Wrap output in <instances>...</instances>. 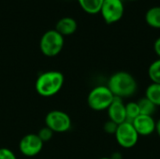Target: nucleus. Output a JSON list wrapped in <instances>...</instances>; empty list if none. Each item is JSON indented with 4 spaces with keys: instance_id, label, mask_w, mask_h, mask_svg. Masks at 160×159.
<instances>
[{
    "instance_id": "1",
    "label": "nucleus",
    "mask_w": 160,
    "mask_h": 159,
    "mask_svg": "<svg viewBox=\"0 0 160 159\" xmlns=\"http://www.w3.org/2000/svg\"><path fill=\"white\" fill-rule=\"evenodd\" d=\"M108 88L112 95L120 98L133 97L138 90V82L134 76L127 71H117L108 80Z\"/></svg>"
},
{
    "instance_id": "2",
    "label": "nucleus",
    "mask_w": 160,
    "mask_h": 159,
    "mask_svg": "<svg viewBox=\"0 0 160 159\" xmlns=\"http://www.w3.org/2000/svg\"><path fill=\"white\" fill-rule=\"evenodd\" d=\"M65 78L62 72L49 70L39 74L35 83L37 93L44 97H50L59 93L64 85Z\"/></svg>"
},
{
    "instance_id": "3",
    "label": "nucleus",
    "mask_w": 160,
    "mask_h": 159,
    "mask_svg": "<svg viewBox=\"0 0 160 159\" xmlns=\"http://www.w3.org/2000/svg\"><path fill=\"white\" fill-rule=\"evenodd\" d=\"M64 43V37L55 29H52L42 35L39 41V49L45 56L54 57L63 50Z\"/></svg>"
},
{
    "instance_id": "4",
    "label": "nucleus",
    "mask_w": 160,
    "mask_h": 159,
    "mask_svg": "<svg viewBox=\"0 0 160 159\" xmlns=\"http://www.w3.org/2000/svg\"><path fill=\"white\" fill-rule=\"evenodd\" d=\"M114 99V96L107 85H98L94 87L87 97L88 106L96 111L101 112L107 110Z\"/></svg>"
},
{
    "instance_id": "5",
    "label": "nucleus",
    "mask_w": 160,
    "mask_h": 159,
    "mask_svg": "<svg viewBox=\"0 0 160 159\" xmlns=\"http://www.w3.org/2000/svg\"><path fill=\"white\" fill-rule=\"evenodd\" d=\"M114 136L118 145L124 149L133 148L138 143L140 138L132 123L129 122H124L118 125Z\"/></svg>"
},
{
    "instance_id": "6",
    "label": "nucleus",
    "mask_w": 160,
    "mask_h": 159,
    "mask_svg": "<svg viewBox=\"0 0 160 159\" xmlns=\"http://www.w3.org/2000/svg\"><path fill=\"white\" fill-rule=\"evenodd\" d=\"M45 125L53 133H64L71 128V119L65 112L54 110L47 113Z\"/></svg>"
},
{
    "instance_id": "7",
    "label": "nucleus",
    "mask_w": 160,
    "mask_h": 159,
    "mask_svg": "<svg viewBox=\"0 0 160 159\" xmlns=\"http://www.w3.org/2000/svg\"><path fill=\"white\" fill-rule=\"evenodd\" d=\"M125 5L123 0H104L100 13L107 23L118 22L124 15Z\"/></svg>"
},
{
    "instance_id": "8",
    "label": "nucleus",
    "mask_w": 160,
    "mask_h": 159,
    "mask_svg": "<svg viewBox=\"0 0 160 159\" xmlns=\"http://www.w3.org/2000/svg\"><path fill=\"white\" fill-rule=\"evenodd\" d=\"M43 144V142L38 138V134L30 133L21 139L19 142V151L24 157H33L41 152Z\"/></svg>"
},
{
    "instance_id": "9",
    "label": "nucleus",
    "mask_w": 160,
    "mask_h": 159,
    "mask_svg": "<svg viewBox=\"0 0 160 159\" xmlns=\"http://www.w3.org/2000/svg\"><path fill=\"white\" fill-rule=\"evenodd\" d=\"M156 122L153 116L140 114L132 122V125L139 136L147 137L156 132Z\"/></svg>"
},
{
    "instance_id": "10",
    "label": "nucleus",
    "mask_w": 160,
    "mask_h": 159,
    "mask_svg": "<svg viewBox=\"0 0 160 159\" xmlns=\"http://www.w3.org/2000/svg\"><path fill=\"white\" fill-rule=\"evenodd\" d=\"M109 120L114 122L117 125H120L124 122H127L126 115V104L123 98L114 97L113 101L107 109Z\"/></svg>"
},
{
    "instance_id": "11",
    "label": "nucleus",
    "mask_w": 160,
    "mask_h": 159,
    "mask_svg": "<svg viewBox=\"0 0 160 159\" xmlns=\"http://www.w3.org/2000/svg\"><path fill=\"white\" fill-rule=\"evenodd\" d=\"M77 28L78 23L76 20L72 17H63L56 22L55 25V30L63 37L74 34Z\"/></svg>"
},
{
    "instance_id": "12",
    "label": "nucleus",
    "mask_w": 160,
    "mask_h": 159,
    "mask_svg": "<svg viewBox=\"0 0 160 159\" xmlns=\"http://www.w3.org/2000/svg\"><path fill=\"white\" fill-rule=\"evenodd\" d=\"M80 7L88 14H97L100 12L104 0H77Z\"/></svg>"
},
{
    "instance_id": "13",
    "label": "nucleus",
    "mask_w": 160,
    "mask_h": 159,
    "mask_svg": "<svg viewBox=\"0 0 160 159\" xmlns=\"http://www.w3.org/2000/svg\"><path fill=\"white\" fill-rule=\"evenodd\" d=\"M145 21L150 26L160 28V6L151 7L146 10Z\"/></svg>"
},
{
    "instance_id": "14",
    "label": "nucleus",
    "mask_w": 160,
    "mask_h": 159,
    "mask_svg": "<svg viewBox=\"0 0 160 159\" xmlns=\"http://www.w3.org/2000/svg\"><path fill=\"white\" fill-rule=\"evenodd\" d=\"M145 97L157 107H160V84L152 82L145 90Z\"/></svg>"
},
{
    "instance_id": "15",
    "label": "nucleus",
    "mask_w": 160,
    "mask_h": 159,
    "mask_svg": "<svg viewBox=\"0 0 160 159\" xmlns=\"http://www.w3.org/2000/svg\"><path fill=\"white\" fill-rule=\"evenodd\" d=\"M138 106H139V109H140V113L142 114V115H150V116H153L154 113L156 112V110H157V106L152 103L148 98H146L145 97H142L140 98L138 101Z\"/></svg>"
},
{
    "instance_id": "16",
    "label": "nucleus",
    "mask_w": 160,
    "mask_h": 159,
    "mask_svg": "<svg viewBox=\"0 0 160 159\" xmlns=\"http://www.w3.org/2000/svg\"><path fill=\"white\" fill-rule=\"evenodd\" d=\"M148 76L152 82L160 84V58L151 63L148 67Z\"/></svg>"
},
{
    "instance_id": "17",
    "label": "nucleus",
    "mask_w": 160,
    "mask_h": 159,
    "mask_svg": "<svg viewBox=\"0 0 160 159\" xmlns=\"http://www.w3.org/2000/svg\"><path fill=\"white\" fill-rule=\"evenodd\" d=\"M140 109L138 103L135 101H130L126 104V115H127V122L132 123L139 115H140Z\"/></svg>"
},
{
    "instance_id": "18",
    "label": "nucleus",
    "mask_w": 160,
    "mask_h": 159,
    "mask_svg": "<svg viewBox=\"0 0 160 159\" xmlns=\"http://www.w3.org/2000/svg\"><path fill=\"white\" fill-rule=\"evenodd\" d=\"M38 138H39V139L43 142V143H44V142H49V141L52 140V136H53V132H52L49 127H42V128L38 132Z\"/></svg>"
},
{
    "instance_id": "19",
    "label": "nucleus",
    "mask_w": 160,
    "mask_h": 159,
    "mask_svg": "<svg viewBox=\"0 0 160 159\" xmlns=\"http://www.w3.org/2000/svg\"><path fill=\"white\" fill-rule=\"evenodd\" d=\"M117 127L118 125L115 124L114 122L111 121V120H108L105 124H104V131L108 134H115L116 132V129H117Z\"/></svg>"
},
{
    "instance_id": "20",
    "label": "nucleus",
    "mask_w": 160,
    "mask_h": 159,
    "mask_svg": "<svg viewBox=\"0 0 160 159\" xmlns=\"http://www.w3.org/2000/svg\"><path fill=\"white\" fill-rule=\"evenodd\" d=\"M0 159H17L13 151L8 148H0Z\"/></svg>"
},
{
    "instance_id": "21",
    "label": "nucleus",
    "mask_w": 160,
    "mask_h": 159,
    "mask_svg": "<svg viewBox=\"0 0 160 159\" xmlns=\"http://www.w3.org/2000/svg\"><path fill=\"white\" fill-rule=\"evenodd\" d=\"M154 51L158 56V58H160V37H158L154 42Z\"/></svg>"
},
{
    "instance_id": "22",
    "label": "nucleus",
    "mask_w": 160,
    "mask_h": 159,
    "mask_svg": "<svg viewBox=\"0 0 160 159\" xmlns=\"http://www.w3.org/2000/svg\"><path fill=\"white\" fill-rule=\"evenodd\" d=\"M111 159H123V156H122V154L121 153H119V152H115V153H113L112 155V157H110Z\"/></svg>"
},
{
    "instance_id": "23",
    "label": "nucleus",
    "mask_w": 160,
    "mask_h": 159,
    "mask_svg": "<svg viewBox=\"0 0 160 159\" xmlns=\"http://www.w3.org/2000/svg\"><path fill=\"white\" fill-rule=\"evenodd\" d=\"M156 132L160 138V118L156 122Z\"/></svg>"
},
{
    "instance_id": "24",
    "label": "nucleus",
    "mask_w": 160,
    "mask_h": 159,
    "mask_svg": "<svg viewBox=\"0 0 160 159\" xmlns=\"http://www.w3.org/2000/svg\"><path fill=\"white\" fill-rule=\"evenodd\" d=\"M99 159H111L110 157H101V158H99Z\"/></svg>"
},
{
    "instance_id": "25",
    "label": "nucleus",
    "mask_w": 160,
    "mask_h": 159,
    "mask_svg": "<svg viewBox=\"0 0 160 159\" xmlns=\"http://www.w3.org/2000/svg\"><path fill=\"white\" fill-rule=\"evenodd\" d=\"M131 1H135V0H131Z\"/></svg>"
}]
</instances>
